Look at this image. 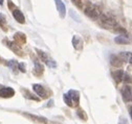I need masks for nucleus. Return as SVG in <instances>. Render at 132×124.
Segmentation results:
<instances>
[{
    "mask_svg": "<svg viewBox=\"0 0 132 124\" xmlns=\"http://www.w3.org/2000/svg\"><path fill=\"white\" fill-rule=\"evenodd\" d=\"M67 94H68V96L70 98L72 107L73 106H78L79 102H80V93L78 91H76V90H69L67 92Z\"/></svg>",
    "mask_w": 132,
    "mask_h": 124,
    "instance_id": "f257e3e1",
    "label": "nucleus"
},
{
    "mask_svg": "<svg viewBox=\"0 0 132 124\" xmlns=\"http://www.w3.org/2000/svg\"><path fill=\"white\" fill-rule=\"evenodd\" d=\"M84 12H85V15L87 17H89V18H91L93 20H96V19L100 18V13H98V11L93 6L86 7Z\"/></svg>",
    "mask_w": 132,
    "mask_h": 124,
    "instance_id": "f03ea898",
    "label": "nucleus"
},
{
    "mask_svg": "<svg viewBox=\"0 0 132 124\" xmlns=\"http://www.w3.org/2000/svg\"><path fill=\"white\" fill-rule=\"evenodd\" d=\"M122 97H123V100L125 102H131L132 101V91H131V88L129 86H125L122 91Z\"/></svg>",
    "mask_w": 132,
    "mask_h": 124,
    "instance_id": "7ed1b4c3",
    "label": "nucleus"
},
{
    "mask_svg": "<svg viewBox=\"0 0 132 124\" xmlns=\"http://www.w3.org/2000/svg\"><path fill=\"white\" fill-rule=\"evenodd\" d=\"M13 16H14L15 20L17 21L18 23H20V24L25 23V18H24V15L22 14V12H21L19 8L15 7V8L13 9Z\"/></svg>",
    "mask_w": 132,
    "mask_h": 124,
    "instance_id": "20e7f679",
    "label": "nucleus"
},
{
    "mask_svg": "<svg viewBox=\"0 0 132 124\" xmlns=\"http://www.w3.org/2000/svg\"><path fill=\"white\" fill-rule=\"evenodd\" d=\"M14 95H15V91L10 87H3L0 89V96L3 98H10L13 97Z\"/></svg>",
    "mask_w": 132,
    "mask_h": 124,
    "instance_id": "39448f33",
    "label": "nucleus"
},
{
    "mask_svg": "<svg viewBox=\"0 0 132 124\" xmlns=\"http://www.w3.org/2000/svg\"><path fill=\"white\" fill-rule=\"evenodd\" d=\"M32 89H34V91L37 93V95H39L41 98H46L47 97L46 90L44 89L43 86L38 85V84H35V85H32Z\"/></svg>",
    "mask_w": 132,
    "mask_h": 124,
    "instance_id": "423d86ee",
    "label": "nucleus"
},
{
    "mask_svg": "<svg viewBox=\"0 0 132 124\" xmlns=\"http://www.w3.org/2000/svg\"><path fill=\"white\" fill-rule=\"evenodd\" d=\"M56 2V6H57V9H58V13L60 15L61 18H64L65 15H66V7H65V4L62 0H55Z\"/></svg>",
    "mask_w": 132,
    "mask_h": 124,
    "instance_id": "0eeeda50",
    "label": "nucleus"
},
{
    "mask_svg": "<svg viewBox=\"0 0 132 124\" xmlns=\"http://www.w3.org/2000/svg\"><path fill=\"white\" fill-rule=\"evenodd\" d=\"M72 46L77 50H82L83 49V40H82V38L79 37V36H73V38H72Z\"/></svg>",
    "mask_w": 132,
    "mask_h": 124,
    "instance_id": "6e6552de",
    "label": "nucleus"
},
{
    "mask_svg": "<svg viewBox=\"0 0 132 124\" xmlns=\"http://www.w3.org/2000/svg\"><path fill=\"white\" fill-rule=\"evenodd\" d=\"M112 77L113 79L117 81V82H121L124 80V75H125V72L123 70H117V71H113L112 73Z\"/></svg>",
    "mask_w": 132,
    "mask_h": 124,
    "instance_id": "1a4fd4ad",
    "label": "nucleus"
},
{
    "mask_svg": "<svg viewBox=\"0 0 132 124\" xmlns=\"http://www.w3.org/2000/svg\"><path fill=\"white\" fill-rule=\"evenodd\" d=\"M110 64L113 67H121L123 64V60L119 55H111L110 56Z\"/></svg>",
    "mask_w": 132,
    "mask_h": 124,
    "instance_id": "9d476101",
    "label": "nucleus"
},
{
    "mask_svg": "<svg viewBox=\"0 0 132 124\" xmlns=\"http://www.w3.org/2000/svg\"><path fill=\"white\" fill-rule=\"evenodd\" d=\"M119 56L122 58L123 61H128V63H131L132 64V53L131 52L124 51V52H121L119 54Z\"/></svg>",
    "mask_w": 132,
    "mask_h": 124,
    "instance_id": "9b49d317",
    "label": "nucleus"
},
{
    "mask_svg": "<svg viewBox=\"0 0 132 124\" xmlns=\"http://www.w3.org/2000/svg\"><path fill=\"white\" fill-rule=\"evenodd\" d=\"M114 42L117 43V44H120V45H126V44H129V39L127 38V36H118V37H115L114 39Z\"/></svg>",
    "mask_w": 132,
    "mask_h": 124,
    "instance_id": "f8f14e48",
    "label": "nucleus"
},
{
    "mask_svg": "<svg viewBox=\"0 0 132 124\" xmlns=\"http://www.w3.org/2000/svg\"><path fill=\"white\" fill-rule=\"evenodd\" d=\"M14 39H15V42L17 43L18 45H22V44H24L25 41H26L25 36H24L23 34H21V33H17V34H16V35L14 36Z\"/></svg>",
    "mask_w": 132,
    "mask_h": 124,
    "instance_id": "ddd939ff",
    "label": "nucleus"
},
{
    "mask_svg": "<svg viewBox=\"0 0 132 124\" xmlns=\"http://www.w3.org/2000/svg\"><path fill=\"white\" fill-rule=\"evenodd\" d=\"M34 73L37 75H40L43 73V66L41 65V63H39L38 60H35V70Z\"/></svg>",
    "mask_w": 132,
    "mask_h": 124,
    "instance_id": "4468645a",
    "label": "nucleus"
},
{
    "mask_svg": "<svg viewBox=\"0 0 132 124\" xmlns=\"http://www.w3.org/2000/svg\"><path fill=\"white\" fill-rule=\"evenodd\" d=\"M6 65H7L14 72H16V71H17V69H18V63H17L16 60H14V59L9 60L7 63H6Z\"/></svg>",
    "mask_w": 132,
    "mask_h": 124,
    "instance_id": "2eb2a0df",
    "label": "nucleus"
},
{
    "mask_svg": "<svg viewBox=\"0 0 132 124\" xmlns=\"http://www.w3.org/2000/svg\"><path fill=\"white\" fill-rule=\"evenodd\" d=\"M0 27H1L4 32L5 30H7L6 28V18L3 14H0Z\"/></svg>",
    "mask_w": 132,
    "mask_h": 124,
    "instance_id": "dca6fc26",
    "label": "nucleus"
},
{
    "mask_svg": "<svg viewBox=\"0 0 132 124\" xmlns=\"http://www.w3.org/2000/svg\"><path fill=\"white\" fill-rule=\"evenodd\" d=\"M26 116H28L29 118H31V120H37L38 122H40V123H46L47 121H46V119L45 118H43V117H38V116H35V115H29V114H25Z\"/></svg>",
    "mask_w": 132,
    "mask_h": 124,
    "instance_id": "f3484780",
    "label": "nucleus"
},
{
    "mask_svg": "<svg viewBox=\"0 0 132 124\" xmlns=\"http://www.w3.org/2000/svg\"><path fill=\"white\" fill-rule=\"evenodd\" d=\"M37 52H38V55H39V57L41 58V60H43V61H45V63H47V60L49 59L48 56H47V54H46L44 51L39 50V49H37Z\"/></svg>",
    "mask_w": 132,
    "mask_h": 124,
    "instance_id": "a211bd4d",
    "label": "nucleus"
},
{
    "mask_svg": "<svg viewBox=\"0 0 132 124\" xmlns=\"http://www.w3.org/2000/svg\"><path fill=\"white\" fill-rule=\"evenodd\" d=\"M69 15H70V17H71L73 20H76L77 22H81V19H80V17H79V15H78L73 9H70V11H69Z\"/></svg>",
    "mask_w": 132,
    "mask_h": 124,
    "instance_id": "6ab92c4d",
    "label": "nucleus"
},
{
    "mask_svg": "<svg viewBox=\"0 0 132 124\" xmlns=\"http://www.w3.org/2000/svg\"><path fill=\"white\" fill-rule=\"evenodd\" d=\"M63 99H64V102L67 104L68 106H71L72 107V105H71V101H70V98H69V96H68V94L67 93H65V94L63 95Z\"/></svg>",
    "mask_w": 132,
    "mask_h": 124,
    "instance_id": "aec40b11",
    "label": "nucleus"
},
{
    "mask_svg": "<svg viewBox=\"0 0 132 124\" xmlns=\"http://www.w3.org/2000/svg\"><path fill=\"white\" fill-rule=\"evenodd\" d=\"M77 115L81 118V119H83V120H87V115L85 114V112H83V111H82V110H78L77 111Z\"/></svg>",
    "mask_w": 132,
    "mask_h": 124,
    "instance_id": "412c9836",
    "label": "nucleus"
},
{
    "mask_svg": "<svg viewBox=\"0 0 132 124\" xmlns=\"http://www.w3.org/2000/svg\"><path fill=\"white\" fill-rule=\"evenodd\" d=\"M18 69H19L21 72H26L25 64H24V63H20V64H18Z\"/></svg>",
    "mask_w": 132,
    "mask_h": 124,
    "instance_id": "4be33fe9",
    "label": "nucleus"
},
{
    "mask_svg": "<svg viewBox=\"0 0 132 124\" xmlns=\"http://www.w3.org/2000/svg\"><path fill=\"white\" fill-rule=\"evenodd\" d=\"M119 124H129V122L125 117H121L119 120Z\"/></svg>",
    "mask_w": 132,
    "mask_h": 124,
    "instance_id": "5701e85b",
    "label": "nucleus"
},
{
    "mask_svg": "<svg viewBox=\"0 0 132 124\" xmlns=\"http://www.w3.org/2000/svg\"><path fill=\"white\" fill-rule=\"evenodd\" d=\"M124 81H125V82H130V81H131L130 76H129L128 74H126V73H125V75H124Z\"/></svg>",
    "mask_w": 132,
    "mask_h": 124,
    "instance_id": "b1692460",
    "label": "nucleus"
},
{
    "mask_svg": "<svg viewBox=\"0 0 132 124\" xmlns=\"http://www.w3.org/2000/svg\"><path fill=\"white\" fill-rule=\"evenodd\" d=\"M129 113H130V116H131V119H132V106H130V108H129Z\"/></svg>",
    "mask_w": 132,
    "mask_h": 124,
    "instance_id": "393cba45",
    "label": "nucleus"
},
{
    "mask_svg": "<svg viewBox=\"0 0 132 124\" xmlns=\"http://www.w3.org/2000/svg\"><path fill=\"white\" fill-rule=\"evenodd\" d=\"M53 102H54V101H53V100H51V101H49V102L47 103V106H52V105H53Z\"/></svg>",
    "mask_w": 132,
    "mask_h": 124,
    "instance_id": "a878e982",
    "label": "nucleus"
},
{
    "mask_svg": "<svg viewBox=\"0 0 132 124\" xmlns=\"http://www.w3.org/2000/svg\"><path fill=\"white\" fill-rule=\"evenodd\" d=\"M73 1H75V2H76V3L78 4V5H80V2H81V0H73Z\"/></svg>",
    "mask_w": 132,
    "mask_h": 124,
    "instance_id": "bb28decb",
    "label": "nucleus"
},
{
    "mask_svg": "<svg viewBox=\"0 0 132 124\" xmlns=\"http://www.w3.org/2000/svg\"><path fill=\"white\" fill-rule=\"evenodd\" d=\"M3 4V0H0V5H2Z\"/></svg>",
    "mask_w": 132,
    "mask_h": 124,
    "instance_id": "cd10ccee",
    "label": "nucleus"
}]
</instances>
